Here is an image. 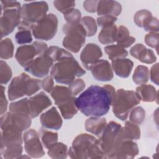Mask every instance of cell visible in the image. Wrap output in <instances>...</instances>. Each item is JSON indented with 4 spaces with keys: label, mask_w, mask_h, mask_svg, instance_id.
Instances as JSON below:
<instances>
[{
    "label": "cell",
    "mask_w": 159,
    "mask_h": 159,
    "mask_svg": "<svg viewBox=\"0 0 159 159\" xmlns=\"http://www.w3.org/2000/svg\"><path fill=\"white\" fill-rule=\"evenodd\" d=\"M116 96L115 88L110 85H92L75 99L78 110L87 117H102L106 115Z\"/></svg>",
    "instance_id": "6da1fadb"
},
{
    "label": "cell",
    "mask_w": 159,
    "mask_h": 159,
    "mask_svg": "<svg viewBox=\"0 0 159 159\" xmlns=\"http://www.w3.org/2000/svg\"><path fill=\"white\" fill-rule=\"evenodd\" d=\"M68 155L73 159L104 158V152L100 147L98 139L88 134H80L72 142Z\"/></svg>",
    "instance_id": "7a4b0ae2"
},
{
    "label": "cell",
    "mask_w": 159,
    "mask_h": 159,
    "mask_svg": "<svg viewBox=\"0 0 159 159\" xmlns=\"http://www.w3.org/2000/svg\"><path fill=\"white\" fill-rule=\"evenodd\" d=\"M85 70L70 53L53 65L50 71L52 78L58 83L69 84L76 77L82 76Z\"/></svg>",
    "instance_id": "3957f363"
},
{
    "label": "cell",
    "mask_w": 159,
    "mask_h": 159,
    "mask_svg": "<svg viewBox=\"0 0 159 159\" xmlns=\"http://www.w3.org/2000/svg\"><path fill=\"white\" fill-rule=\"evenodd\" d=\"M42 88L41 81L30 77L22 73L14 77L8 86L7 96L10 101H14L24 96H31Z\"/></svg>",
    "instance_id": "277c9868"
},
{
    "label": "cell",
    "mask_w": 159,
    "mask_h": 159,
    "mask_svg": "<svg viewBox=\"0 0 159 159\" xmlns=\"http://www.w3.org/2000/svg\"><path fill=\"white\" fill-rule=\"evenodd\" d=\"M140 101V97L136 91L119 89L116 91V96L112 104V112L117 118L125 120L130 111Z\"/></svg>",
    "instance_id": "5b68a950"
},
{
    "label": "cell",
    "mask_w": 159,
    "mask_h": 159,
    "mask_svg": "<svg viewBox=\"0 0 159 159\" xmlns=\"http://www.w3.org/2000/svg\"><path fill=\"white\" fill-rule=\"evenodd\" d=\"M48 11V4L45 1L26 2L20 8L21 22L18 30H32L34 26L43 19Z\"/></svg>",
    "instance_id": "8992f818"
},
{
    "label": "cell",
    "mask_w": 159,
    "mask_h": 159,
    "mask_svg": "<svg viewBox=\"0 0 159 159\" xmlns=\"http://www.w3.org/2000/svg\"><path fill=\"white\" fill-rule=\"evenodd\" d=\"M50 94L65 119H70L77 114L78 109L75 104L76 97L71 94L68 87L57 85Z\"/></svg>",
    "instance_id": "52a82bcc"
},
{
    "label": "cell",
    "mask_w": 159,
    "mask_h": 159,
    "mask_svg": "<svg viewBox=\"0 0 159 159\" xmlns=\"http://www.w3.org/2000/svg\"><path fill=\"white\" fill-rule=\"evenodd\" d=\"M121 129L120 124L114 121H110L99 137L98 142L105 158H111L113 153L122 142Z\"/></svg>",
    "instance_id": "ba28073f"
},
{
    "label": "cell",
    "mask_w": 159,
    "mask_h": 159,
    "mask_svg": "<svg viewBox=\"0 0 159 159\" xmlns=\"http://www.w3.org/2000/svg\"><path fill=\"white\" fill-rule=\"evenodd\" d=\"M62 30L65 34L62 42L63 46L71 52L78 53L86 41V32L84 27L80 22L66 23Z\"/></svg>",
    "instance_id": "9c48e42d"
},
{
    "label": "cell",
    "mask_w": 159,
    "mask_h": 159,
    "mask_svg": "<svg viewBox=\"0 0 159 159\" xmlns=\"http://www.w3.org/2000/svg\"><path fill=\"white\" fill-rule=\"evenodd\" d=\"M57 17L52 14H47L38 22L32 29V34L35 39L48 41L53 39L58 30Z\"/></svg>",
    "instance_id": "30bf717a"
},
{
    "label": "cell",
    "mask_w": 159,
    "mask_h": 159,
    "mask_svg": "<svg viewBox=\"0 0 159 159\" xmlns=\"http://www.w3.org/2000/svg\"><path fill=\"white\" fill-rule=\"evenodd\" d=\"M47 49V45L45 42L35 41L31 45L19 47L16 50L15 58L20 66L24 68L35 57L44 54Z\"/></svg>",
    "instance_id": "8fae6325"
},
{
    "label": "cell",
    "mask_w": 159,
    "mask_h": 159,
    "mask_svg": "<svg viewBox=\"0 0 159 159\" xmlns=\"http://www.w3.org/2000/svg\"><path fill=\"white\" fill-rule=\"evenodd\" d=\"M31 118L28 115L7 112L1 116V129H16L22 132L26 131L31 125Z\"/></svg>",
    "instance_id": "7c38bea8"
},
{
    "label": "cell",
    "mask_w": 159,
    "mask_h": 159,
    "mask_svg": "<svg viewBox=\"0 0 159 159\" xmlns=\"http://www.w3.org/2000/svg\"><path fill=\"white\" fill-rule=\"evenodd\" d=\"M1 8V7H0ZM20 8H8L2 10L1 8V39L12 33L21 22Z\"/></svg>",
    "instance_id": "4fadbf2b"
},
{
    "label": "cell",
    "mask_w": 159,
    "mask_h": 159,
    "mask_svg": "<svg viewBox=\"0 0 159 159\" xmlns=\"http://www.w3.org/2000/svg\"><path fill=\"white\" fill-rule=\"evenodd\" d=\"M23 142L25 152L31 158H40L45 155L43 145L37 132L30 129L23 134Z\"/></svg>",
    "instance_id": "5bb4252c"
},
{
    "label": "cell",
    "mask_w": 159,
    "mask_h": 159,
    "mask_svg": "<svg viewBox=\"0 0 159 159\" xmlns=\"http://www.w3.org/2000/svg\"><path fill=\"white\" fill-rule=\"evenodd\" d=\"M54 61L45 52L35 57L28 65L24 67L25 71L38 78L47 76Z\"/></svg>",
    "instance_id": "9a60e30c"
},
{
    "label": "cell",
    "mask_w": 159,
    "mask_h": 159,
    "mask_svg": "<svg viewBox=\"0 0 159 159\" xmlns=\"http://www.w3.org/2000/svg\"><path fill=\"white\" fill-rule=\"evenodd\" d=\"M102 56V52L97 44L89 43L82 50L80 60L83 66L88 70H91L92 66Z\"/></svg>",
    "instance_id": "2e32d148"
},
{
    "label": "cell",
    "mask_w": 159,
    "mask_h": 159,
    "mask_svg": "<svg viewBox=\"0 0 159 159\" xmlns=\"http://www.w3.org/2000/svg\"><path fill=\"white\" fill-rule=\"evenodd\" d=\"M28 102L32 118L37 117L43 111L52 104L51 99L43 91L29 98Z\"/></svg>",
    "instance_id": "e0dca14e"
},
{
    "label": "cell",
    "mask_w": 159,
    "mask_h": 159,
    "mask_svg": "<svg viewBox=\"0 0 159 159\" xmlns=\"http://www.w3.org/2000/svg\"><path fill=\"white\" fill-rule=\"evenodd\" d=\"M40 121L43 128L55 130H59L63 124L61 116L55 107H52L42 113L40 117Z\"/></svg>",
    "instance_id": "ac0fdd59"
},
{
    "label": "cell",
    "mask_w": 159,
    "mask_h": 159,
    "mask_svg": "<svg viewBox=\"0 0 159 159\" xmlns=\"http://www.w3.org/2000/svg\"><path fill=\"white\" fill-rule=\"evenodd\" d=\"M93 77L99 81H111L114 76L111 65L106 60H99L91 68Z\"/></svg>",
    "instance_id": "d6986e66"
},
{
    "label": "cell",
    "mask_w": 159,
    "mask_h": 159,
    "mask_svg": "<svg viewBox=\"0 0 159 159\" xmlns=\"http://www.w3.org/2000/svg\"><path fill=\"white\" fill-rule=\"evenodd\" d=\"M139 153L137 143L133 140H124L119 144L111 158H134Z\"/></svg>",
    "instance_id": "ffe728a7"
},
{
    "label": "cell",
    "mask_w": 159,
    "mask_h": 159,
    "mask_svg": "<svg viewBox=\"0 0 159 159\" xmlns=\"http://www.w3.org/2000/svg\"><path fill=\"white\" fill-rule=\"evenodd\" d=\"M96 12L101 16L110 15L117 17L122 12V6L116 1H99Z\"/></svg>",
    "instance_id": "44dd1931"
},
{
    "label": "cell",
    "mask_w": 159,
    "mask_h": 159,
    "mask_svg": "<svg viewBox=\"0 0 159 159\" xmlns=\"http://www.w3.org/2000/svg\"><path fill=\"white\" fill-rule=\"evenodd\" d=\"M111 66L117 76L126 78L130 75L134 63L129 58H117L112 60Z\"/></svg>",
    "instance_id": "7402d4cb"
},
{
    "label": "cell",
    "mask_w": 159,
    "mask_h": 159,
    "mask_svg": "<svg viewBox=\"0 0 159 159\" xmlns=\"http://www.w3.org/2000/svg\"><path fill=\"white\" fill-rule=\"evenodd\" d=\"M107 125L106 119L101 117H89L85 121L86 131L99 137Z\"/></svg>",
    "instance_id": "603a6c76"
},
{
    "label": "cell",
    "mask_w": 159,
    "mask_h": 159,
    "mask_svg": "<svg viewBox=\"0 0 159 159\" xmlns=\"http://www.w3.org/2000/svg\"><path fill=\"white\" fill-rule=\"evenodd\" d=\"M140 135V129L139 125L130 121H127L124 127H122L121 139L122 141L139 140Z\"/></svg>",
    "instance_id": "cb8c5ba5"
},
{
    "label": "cell",
    "mask_w": 159,
    "mask_h": 159,
    "mask_svg": "<svg viewBox=\"0 0 159 159\" xmlns=\"http://www.w3.org/2000/svg\"><path fill=\"white\" fill-rule=\"evenodd\" d=\"M135 91L139 94L141 101L158 102V92L153 86L145 84L139 85L137 87Z\"/></svg>",
    "instance_id": "d4e9b609"
},
{
    "label": "cell",
    "mask_w": 159,
    "mask_h": 159,
    "mask_svg": "<svg viewBox=\"0 0 159 159\" xmlns=\"http://www.w3.org/2000/svg\"><path fill=\"white\" fill-rule=\"evenodd\" d=\"M135 41V39L130 35V32L126 27L120 25L117 27L116 40V45L123 48H125L131 46Z\"/></svg>",
    "instance_id": "484cf974"
},
{
    "label": "cell",
    "mask_w": 159,
    "mask_h": 159,
    "mask_svg": "<svg viewBox=\"0 0 159 159\" xmlns=\"http://www.w3.org/2000/svg\"><path fill=\"white\" fill-rule=\"evenodd\" d=\"M117 27L114 24L104 27L98 35L99 41L104 45H109L116 42Z\"/></svg>",
    "instance_id": "4316f807"
},
{
    "label": "cell",
    "mask_w": 159,
    "mask_h": 159,
    "mask_svg": "<svg viewBox=\"0 0 159 159\" xmlns=\"http://www.w3.org/2000/svg\"><path fill=\"white\" fill-rule=\"evenodd\" d=\"M68 147L62 142H57L48 149V155L54 159H64L68 156Z\"/></svg>",
    "instance_id": "83f0119b"
},
{
    "label": "cell",
    "mask_w": 159,
    "mask_h": 159,
    "mask_svg": "<svg viewBox=\"0 0 159 159\" xmlns=\"http://www.w3.org/2000/svg\"><path fill=\"white\" fill-rule=\"evenodd\" d=\"M150 73L148 67L144 65H139L134 70L132 80L136 84L142 85L148 81Z\"/></svg>",
    "instance_id": "f1b7e54d"
},
{
    "label": "cell",
    "mask_w": 159,
    "mask_h": 159,
    "mask_svg": "<svg viewBox=\"0 0 159 159\" xmlns=\"http://www.w3.org/2000/svg\"><path fill=\"white\" fill-rule=\"evenodd\" d=\"M23 151L22 145H16L4 148H0L1 158L5 159L19 158Z\"/></svg>",
    "instance_id": "f546056e"
},
{
    "label": "cell",
    "mask_w": 159,
    "mask_h": 159,
    "mask_svg": "<svg viewBox=\"0 0 159 159\" xmlns=\"http://www.w3.org/2000/svg\"><path fill=\"white\" fill-rule=\"evenodd\" d=\"M39 134L41 137V142L43 146L47 149L58 142V135L57 132L49 131L44 128L40 129Z\"/></svg>",
    "instance_id": "4dcf8cb0"
},
{
    "label": "cell",
    "mask_w": 159,
    "mask_h": 159,
    "mask_svg": "<svg viewBox=\"0 0 159 159\" xmlns=\"http://www.w3.org/2000/svg\"><path fill=\"white\" fill-rule=\"evenodd\" d=\"M104 51L110 60L125 58L128 55V52L117 45H109L104 47Z\"/></svg>",
    "instance_id": "1f68e13d"
},
{
    "label": "cell",
    "mask_w": 159,
    "mask_h": 159,
    "mask_svg": "<svg viewBox=\"0 0 159 159\" xmlns=\"http://www.w3.org/2000/svg\"><path fill=\"white\" fill-rule=\"evenodd\" d=\"M9 111L11 112L25 114L30 116L28 98H23L17 101H15L9 104Z\"/></svg>",
    "instance_id": "d6a6232c"
},
{
    "label": "cell",
    "mask_w": 159,
    "mask_h": 159,
    "mask_svg": "<svg viewBox=\"0 0 159 159\" xmlns=\"http://www.w3.org/2000/svg\"><path fill=\"white\" fill-rule=\"evenodd\" d=\"M14 45L9 38L2 39L0 46V57L1 59H9L14 55Z\"/></svg>",
    "instance_id": "836d02e7"
},
{
    "label": "cell",
    "mask_w": 159,
    "mask_h": 159,
    "mask_svg": "<svg viewBox=\"0 0 159 159\" xmlns=\"http://www.w3.org/2000/svg\"><path fill=\"white\" fill-rule=\"evenodd\" d=\"M80 23L82 25L86 32V36L92 37L96 34L98 28L96 20L91 16L83 17Z\"/></svg>",
    "instance_id": "e575fe53"
},
{
    "label": "cell",
    "mask_w": 159,
    "mask_h": 159,
    "mask_svg": "<svg viewBox=\"0 0 159 159\" xmlns=\"http://www.w3.org/2000/svg\"><path fill=\"white\" fill-rule=\"evenodd\" d=\"M145 119V111L141 106L134 107L130 112L129 120L130 122L140 125L143 123Z\"/></svg>",
    "instance_id": "d590c367"
},
{
    "label": "cell",
    "mask_w": 159,
    "mask_h": 159,
    "mask_svg": "<svg viewBox=\"0 0 159 159\" xmlns=\"http://www.w3.org/2000/svg\"><path fill=\"white\" fill-rule=\"evenodd\" d=\"M12 76L11 67L3 60L0 61V83L1 84H7Z\"/></svg>",
    "instance_id": "8d00e7d4"
},
{
    "label": "cell",
    "mask_w": 159,
    "mask_h": 159,
    "mask_svg": "<svg viewBox=\"0 0 159 159\" xmlns=\"http://www.w3.org/2000/svg\"><path fill=\"white\" fill-rule=\"evenodd\" d=\"M63 14L66 23L68 24L79 23L81 19V12L77 9H70Z\"/></svg>",
    "instance_id": "74e56055"
},
{
    "label": "cell",
    "mask_w": 159,
    "mask_h": 159,
    "mask_svg": "<svg viewBox=\"0 0 159 159\" xmlns=\"http://www.w3.org/2000/svg\"><path fill=\"white\" fill-rule=\"evenodd\" d=\"M137 60L143 63L152 64L156 61L157 57L152 50L145 48L140 53Z\"/></svg>",
    "instance_id": "f35d334b"
},
{
    "label": "cell",
    "mask_w": 159,
    "mask_h": 159,
    "mask_svg": "<svg viewBox=\"0 0 159 159\" xmlns=\"http://www.w3.org/2000/svg\"><path fill=\"white\" fill-rule=\"evenodd\" d=\"M16 42L20 45L29 43L32 41V36L29 30H20L15 35Z\"/></svg>",
    "instance_id": "ab89813d"
},
{
    "label": "cell",
    "mask_w": 159,
    "mask_h": 159,
    "mask_svg": "<svg viewBox=\"0 0 159 159\" xmlns=\"http://www.w3.org/2000/svg\"><path fill=\"white\" fill-rule=\"evenodd\" d=\"M158 26L159 22L158 19L155 17H153V16H151L145 20L143 24L142 28H143L145 31L149 32H158Z\"/></svg>",
    "instance_id": "60d3db41"
},
{
    "label": "cell",
    "mask_w": 159,
    "mask_h": 159,
    "mask_svg": "<svg viewBox=\"0 0 159 159\" xmlns=\"http://www.w3.org/2000/svg\"><path fill=\"white\" fill-rule=\"evenodd\" d=\"M85 86L86 85L84 81L81 78H77L70 83L68 88H69L71 94L74 96H76L83 91Z\"/></svg>",
    "instance_id": "b9f144b4"
},
{
    "label": "cell",
    "mask_w": 159,
    "mask_h": 159,
    "mask_svg": "<svg viewBox=\"0 0 159 159\" xmlns=\"http://www.w3.org/2000/svg\"><path fill=\"white\" fill-rule=\"evenodd\" d=\"M152 16L151 12L147 9H141L136 12L134 16V21L137 26L142 28V25L145 20Z\"/></svg>",
    "instance_id": "7bdbcfd3"
},
{
    "label": "cell",
    "mask_w": 159,
    "mask_h": 159,
    "mask_svg": "<svg viewBox=\"0 0 159 159\" xmlns=\"http://www.w3.org/2000/svg\"><path fill=\"white\" fill-rule=\"evenodd\" d=\"M53 6L59 12L64 13L66 11L74 8V7L75 6V1L57 0L53 1Z\"/></svg>",
    "instance_id": "ee69618b"
},
{
    "label": "cell",
    "mask_w": 159,
    "mask_h": 159,
    "mask_svg": "<svg viewBox=\"0 0 159 159\" xmlns=\"http://www.w3.org/2000/svg\"><path fill=\"white\" fill-rule=\"evenodd\" d=\"M158 40H159V35L158 32H151L148 33L145 36V43L148 46L155 48L157 53H158Z\"/></svg>",
    "instance_id": "f6af8a7d"
},
{
    "label": "cell",
    "mask_w": 159,
    "mask_h": 159,
    "mask_svg": "<svg viewBox=\"0 0 159 159\" xmlns=\"http://www.w3.org/2000/svg\"><path fill=\"white\" fill-rule=\"evenodd\" d=\"M117 17L106 15V16H102L97 18L96 22L98 25L101 27H104L109 25H112L115 24V22L117 21Z\"/></svg>",
    "instance_id": "bcb514c9"
},
{
    "label": "cell",
    "mask_w": 159,
    "mask_h": 159,
    "mask_svg": "<svg viewBox=\"0 0 159 159\" xmlns=\"http://www.w3.org/2000/svg\"><path fill=\"white\" fill-rule=\"evenodd\" d=\"M41 85L42 88L45 92L51 93L54 88L53 78L52 76H47L41 81Z\"/></svg>",
    "instance_id": "7dc6e473"
},
{
    "label": "cell",
    "mask_w": 159,
    "mask_h": 159,
    "mask_svg": "<svg viewBox=\"0 0 159 159\" xmlns=\"http://www.w3.org/2000/svg\"><path fill=\"white\" fill-rule=\"evenodd\" d=\"M1 108H0V114L2 116L6 112L8 106V102L5 96V87L1 84Z\"/></svg>",
    "instance_id": "c3c4849f"
},
{
    "label": "cell",
    "mask_w": 159,
    "mask_h": 159,
    "mask_svg": "<svg viewBox=\"0 0 159 159\" xmlns=\"http://www.w3.org/2000/svg\"><path fill=\"white\" fill-rule=\"evenodd\" d=\"M99 1L96 0H88L83 2V7L84 10L90 13L96 12L98 3Z\"/></svg>",
    "instance_id": "681fc988"
},
{
    "label": "cell",
    "mask_w": 159,
    "mask_h": 159,
    "mask_svg": "<svg viewBox=\"0 0 159 159\" xmlns=\"http://www.w3.org/2000/svg\"><path fill=\"white\" fill-rule=\"evenodd\" d=\"M158 63H157L156 64L153 65L151 68L150 71L149 72L150 80L152 83L155 84L156 85H158Z\"/></svg>",
    "instance_id": "f907efd6"
},
{
    "label": "cell",
    "mask_w": 159,
    "mask_h": 159,
    "mask_svg": "<svg viewBox=\"0 0 159 159\" xmlns=\"http://www.w3.org/2000/svg\"><path fill=\"white\" fill-rule=\"evenodd\" d=\"M145 48V46L142 43H137L130 48V54L131 55V56L137 59L140 53Z\"/></svg>",
    "instance_id": "816d5d0a"
},
{
    "label": "cell",
    "mask_w": 159,
    "mask_h": 159,
    "mask_svg": "<svg viewBox=\"0 0 159 159\" xmlns=\"http://www.w3.org/2000/svg\"><path fill=\"white\" fill-rule=\"evenodd\" d=\"M0 2V7L2 9V10L8 8L21 7L20 2L16 1H1Z\"/></svg>",
    "instance_id": "f5cc1de1"
}]
</instances>
